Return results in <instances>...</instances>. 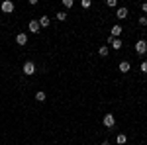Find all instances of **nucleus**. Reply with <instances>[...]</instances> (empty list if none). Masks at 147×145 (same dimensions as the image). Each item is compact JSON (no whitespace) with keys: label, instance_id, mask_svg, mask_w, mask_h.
I'll use <instances>...</instances> for the list:
<instances>
[{"label":"nucleus","instance_id":"4","mask_svg":"<svg viewBox=\"0 0 147 145\" xmlns=\"http://www.w3.org/2000/svg\"><path fill=\"white\" fill-rule=\"evenodd\" d=\"M0 10L4 12V14H12V12H14V2H12V0H4V2L0 4Z\"/></svg>","mask_w":147,"mask_h":145},{"label":"nucleus","instance_id":"19","mask_svg":"<svg viewBox=\"0 0 147 145\" xmlns=\"http://www.w3.org/2000/svg\"><path fill=\"white\" fill-rule=\"evenodd\" d=\"M90 0H82V2H80V6H82V8H90Z\"/></svg>","mask_w":147,"mask_h":145},{"label":"nucleus","instance_id":"17","mask_svg":"<svg viewBox=\"0 0 147 145\" xmlns=\"http://www.w3.org/2000/svg\"><path fill=\"white\" fill-rule=\"evenodd\" d=\"M63 6H65V8H73L75 2H73V0H63Z\"/></svg>","mask_w":147,"mask_h":145},{"label":"nucleus","instance_id":"14","mask_svg":"<svg viewBox=\"0 0 147 145\" xmlns=\"http://www.w3.org/2000/svg\"><path fill=\"white\" fill-rule=\"evenodd\" d=\"M55 18L59 20V22H65V20H67V12H65V10L57 12V14H55Z\"/></svg>","mask_w":147,"mask_h":145},{"label":"nucleus","instance_id":"3","mask_svg":"<svg viewBox=\"0 0 147 145\" xmlns=\"http://www.w3.org/2000/svg\"><path fill=\"white\" fill-rule=\"evenodd\" d=\"M102 123H104V127H108V129L116 127V118H114V114H106L104 120H102Z\"/></svg>","mask_w":147,"mask_h":145},{"label":"nucleus","instance_id":"1","mask_svg":"<svg viewBox=\"0 0 147 145\" xmlns=\"http://www.w3.org/2000/svg\"><path fill=\"white\" fill-rule=\"evenodd\" d=\"M22 69H24V75H28V77L35 75V71H37V67H35V63H34V61H26Z\"/></svg>","mask_w":147,"mask_h":145},{"label":"nucleus","instance_id":"12","mask_svg":"<svg viewBox=\"0 0 147 145\" xmlns=\"http://www.w3.org/2000/svg\"><path fill=\"white\" fill-rule=\"evenodd\" d=\"M116 143H118V145H125V143H127V135H125V134H118Z\"/></svg>","mask_w":147,"mask_h":145},{"label":"nucleus","instance_id":"6","mask_svg":"<svg viewBox=\"0 0 147 145\" xmlns=\"http://www.w3.org/2000/svg\"><path fill=\"white\" fill-rule=\"evenodd\" d=\"M122 32H124V30H122V26H120V24H114V26H112V30H110V37L118 39V37L122 35Z\"/></svg>","mask_w":147,"mask_h":145},{"label":"nucleus","instance_id":"13","mask_svg":"<svg viewBox=\"0 0 147 145\" xmlns=\"http://www.w3.org/2000/svg\"><path fill=\"white\" fill-rule=\"evenodd\" d=\"M35 100H37V102H45L47 100V94L43 92V90H37V92H35Z\"/></svg>","mask_w":147,"mask_h":145},{"label":"nucleus","instance_id":"22","mask_svg":"<svg viewBox=\"0 0 147 145\" xmlns=\"http://www.w3.org/2000/svg\"><path fill=\"white\" fill-rule=\"evenodd\" d=\"M100 145H110V141H102V143Z\"/></svg>","mask_w":147,"mask_h":145},{"label":"nucleus","instance_id":"9","mask_svg":"<svg viewBox=\"0 0 147 145\" xmlns=\"http://www.w3.org/2000/svg\"><path fill=\"white\" fill-rule=\"evenodd\" d=\"M118 69H120V73H129V69H131V63H129V61H120Z\"/></svg>","mask_w":147,"mask_h":145},{"label":"nucleus","instance_id":"20","mask_svg":"<svg viewBox=\"0 0 147 145\" xmlns=\"http://www.w3.org/2000/svg\"><path fill=\"white\" fill-rule=\"evenodd\" d=\"M141 73L147 75V61H141Z\"/></svg>","mask_w":147,"mask_h":145},{"label":"nucleus","instance_id":"21","mask_svg":"<svg viewBox=\"0 0 147 145\" xmlns=\"http://www.w3.org/2000/svg\"><path fill=\"white\" fill-rule=\"evenodd\" d=\"M141 12H143V14H147V2H143V4H141Z\"/></svg>","mask_w":147,"mask_h":145},{"label":"nucleus","instance_id":"16","mask_svg":"<svg viewBox=\"0 0 147 145\" xmlns=\"http://www.w3.org/2000/svg\"><path fill=\"white\" fill-rule=\"evenodd\" d=\"M106 6H108V8H116L118 2H116V0H106Z\"/></svg>","mask_w":147,"mask_h":145},{"label":"nucleus","instance_id":"18","mask_svg":"<svg viewBox=\"0 0 147 145\" xmlns=\"http://www.w3.org/2000/svg\"><path fill=\"white\" fill-rule=\"evenodd\" d=\"M139 26H141V28L147 26V16H139Z\"/></svg>","mask_w":147,"mask_h":145},{"label":"nucleus","instance_id":"10","mask_svg":"<svg viewBox=\"0 0 147 145\" xmlns=\"http://www.w3.org/2000/svg\"><path fill=\"white\" fill-rule=\"evenodd\" d=\"M127 14H129L127 8H118V10H116V18H118V20H125Z\"/></svg>","mask_w":147,"mask_h":145},{"label":"nucleus","instance_id":"8","mask_svg":"<svg viewBox=\"0 0 147 145\" xmlns=\"http://www.w3.org/2000/svg\"><path fill=\"white\" fill-rule=\"evenodd\" d=\"M16 43H18V45H26V43H28V34H24V32L16 34Z\"/></svg>","mask_w":147,"mask_h":145},{"label":"nucleus","instance_id":"5","mask_svg":"<svg viewBox=\"0 0 147 145\" xmlns=\"http://www.w3.org/2000/svg\"><path fill=\"white\" fill-rule=\"evenodd\" d=\"M108 43H110V47H112V49H116V51H120V49L124 47V43H122V39H120V37H118V39H114V37H110V35H108Z\"/></svg>","mask_w":147,"mask_h":145},{"label":"nucleus","instance_id":"2","mask_svg":"<svg viewBox=\"0 0 147 145\" xmlns=\"http://www.w3.org/2000/svg\"><path fill=\"white\" fill-rule=\"evenodd\" d=\"M136 53L137 55H145L147 53V41L145 39H137L136 41Z\"/></svg>","mask_w":147,"mask_h":145},{"label":"nucleus","instance_id":"7","mask_svg":"<svg viewBox=\"0 0 147 145\" xmlns=\"http://www.w3.org/2000/svg\"><path fill=\"white\" fill-rule=\"evenodd\" d=\"M28 30H30L32 34H39V30H41V28H39V22H37V20H32V22L28 24Z\"/></svg>","mask_w":147,"mask_h":145},{"label":"nucleus","instance_id":"15","mask_svg":"<svg viewBox=\"0 0 147 145\" xmlns=\"http://www.w3.org/2000/svg\"><path fill=\"white\" fill-rule=\"evenodd\" d=\"M98 53H100V57H106L110 53V47H108V45H102L100 49H98Z\"/></svg>","mask_w":147,"mask_h":145},{"label":"nucleus","instance_id":"11","mask_svg":"<svg viewBox=\"0 0 147 145\" xmlns=\"http://www.w3.org/2000/svg\"><path fill=\"white\" fill-rule=\"evenodd\" d=\"M37 22H39V28H49V26H51V20H49L47 16H41Z\"/></svg>","mask_w":147,"mask_h":145}]
</instances>
